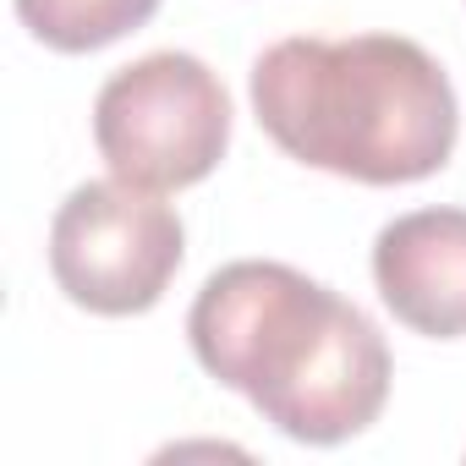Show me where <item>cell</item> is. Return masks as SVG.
Instances as JSON below:
<instances>
[{
  "label": "cell",
  "instance_id": "6",
  "mask_svg": "<svg viewBox=\"0 0 466 466\" xmlns=\"http://www.w3.org/2000/svg\"><path fill=\"white\" fill-rule=\"evenodd\" d=\"M154 12H159V0H17L23 28L61 56L105 50L137 34Z\"/></svg>",
  "mask_w": 466,
  "mask_h": 466
},
{
  "label": "cell",
  "instance_id": "5",
  "mask_svg": "<svg viewBox=\"0 0 466 466\" xmlns=\"http://www.w3.org/2000/svg\"><path fill=\"white\" fill-rule=\"evenodd\" d=\"M373 286L384 308L428 335H466V208H417L379 230L373 242Z\"/></svg>",
  "mask_w": 466,
  "mask_h": 466
},
{
  "label": "cell",
  "instance_id": "2",
  "mask_svg": "<svg viewBox=\"0 0 466 466\" xmlns=\"http://www.w3.org/2000/svg\"><path fill=\"white\" fill-rule=\"evenodd\" d=\"M253 116L291 159L368 187L444 170L461 132L444 66L400 34L269 45L253 61Z\"/></svg>",
  "mask_w": 466,
  "mask_h": 466
},
{
  "label": "cell",
  "instance_id": "1",
  "mask_svg": "<svg viewBox=\"0 0 466 466\" xmlns=\"http://www.w3.org/2000/svg\"><path fill=\"white\" fill-rule=\"evenodd\" d=\"M187 335L208 379L248 395L297 444L357 439L390 400L379 324L291 264L242 258L208 275Z\"/></svg>",
  "mask_w": 466,
  "mask_h": 466
},
{
  "label": "cell",
  "instance_id": "4",
  "mask_svg": "<svg viewBox=\"0 0 466 466\" xmlns=\"http://www.w3.org/2000/svg\"><path fill=\"white\" fill-rule=\"evenodd\" d=\"M187 230L170 203L132 181H83L50 225V275L56 286L105 319L148 313L176 280Z\"/></svg>",
  "mask_w": 466,
  "mask_h": 466
},
{
  "label": "cell",
  "instance_id": "3",
  "mask_svg": "<svg viewBox=\"0 0 466 466\" xmlns=\"http://www.w3.org/2000/svg\"><path fill=\"white\" fill-rule=\"evenodd\" d=\"M94 143L110 176L143 192H181L225 159L230 94L198 56L154 50L99 88Z\"/></svg>",
  "mask_w": 466,
  "mask_h": 466
}]
</instances>
